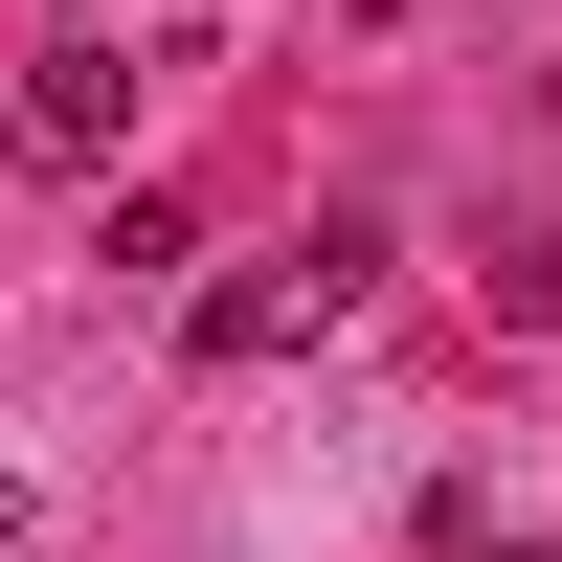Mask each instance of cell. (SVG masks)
<instances>
[{"instance_id":"1","label":"cell","mask_w":562,"mask_h":562,"mask_svg":"<svg viewBox=\"0 0 562 562\" xmlns=\"http://www.w3.org/2000/svg\"><path fill=\"white\" fill-rule=\"evenodd\" d=\"M383 293V248H360V225H315V248H248L203 293V360H293V338H338V315Z\"/></svg>"},{"instance_id":"2","label":"cell","mask_w":562,"mask_h":562,"mask_svg":"<svg viewBox=\"0 0 562 562\" xmlns=\"http://www.w3.org/2000/svg\"><path fill=\"white\" fill-rule=\"evenodd\" d=\"M23 113L68 135V158H90V135H135V45H90V23H68V45L23 68Z\"/></svg>"},{"instance_id":"3","label":"cell","mask_w":562,"mask_h":562,"mask_svg":"<svg viewBox=\"0 0 562 562\" xmlns=\"http://www.w3.org/2000/svg\"><path fill=\"white\" fill-rule=\"evenodd\" d=\"M495 270V315H518V338H562V225H518V248H473Z\"/></svg>"},{"instance_id":"4","label":"cell","mask_w":562,"mask_h":562,"mask_svg":"<svg viewBox=\"0 0 562 562\" xmlns=\"http://www.w3.org/2000/svg\"><path fill=\"white\" fill-rule=\"evenodd\" d=\"M23 135H45V113H23V90H0V158H23Z\"/></svg>"},{"instance_id":"5","label":"cell","mask_w":562,"mask_h":562,"mask_svg":"<svg viewBox=\"0 0 562 562\" xmlns=\"http://www.w3.org/2000/svg\"><path fill=\"white\" fill-rule=\"evenodd\" d=\"M0 540H23V473H0Z\"/></svg>"},{"instance_id":"6","label":"cell","mask_w":562,"mask_h":562,"mask_svg":"<svg viewBox=\"0 0 562 562\" xmlns=\"http://www.w3.org/2000/svg\"><path fill=\"white\" fill-rule=\"evenodd\" d=\"M495 562H540V540H495Z\"/></svg>"}]
</instances>
